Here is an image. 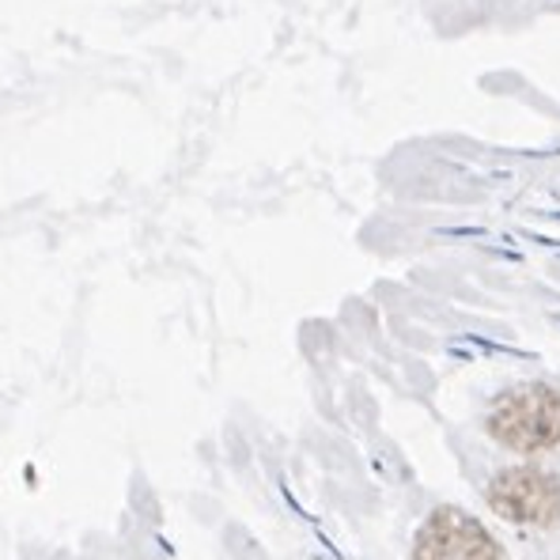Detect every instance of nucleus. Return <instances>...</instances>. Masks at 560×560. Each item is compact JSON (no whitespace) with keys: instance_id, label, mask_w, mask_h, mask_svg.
I'll return each mask as SVG.
<instances>
[{"instance_id":"f257e3e1","label":"nucleus","mask_w":560,"mask_h":560,"mask_svg":"<svg viewBox=\"0 0 560 560\" xmlns=\"http://www.w3.org/2000/svg\"><path fill=\"white\" fill-rule=\"evenodd\" d=\"M489 435L508 451H549L560 443V390L546 383L500 394L489 413Z\"/></svg>"},{"instance_id":"f03ea898","label":"nucleus","mask_w":560,"mask_h":560,"mask_svg":"<svg viewBox=\"0 0 560 560\" xmlns=\"http://www.w3.org/2000/svg\"><path fill=\"white\" fill-rule=\"evenodd\" d=\"M489 508L518 526H553L560 518V481L546 469L508 466L489 481Z\"/></svg>"},{"instance_id":"7ed1b4c3","label":"nucleus","mask_w":560,"mask_h":560,"mask_svg":"<svg viewBox=\"0 0 560 560\" xmlns=\"http://www.w3.org/2000/svg\"><path fill=\"white\" fill-rule=\"evenodd\" d=\"M413 560H504V549L463 508H435L413 538Z\"/></svg>"}]
</instances>
